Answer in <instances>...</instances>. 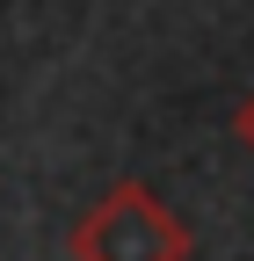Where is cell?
<instances>
[{
	"mask_svg": "<svg viewBox=\"0 0 254 261\" xmlns=\"http://www.w3.org/2000/svg\"><path fill=\"white\" fill-rule=\"evenodd\" d=\"M73 261H189V225L160 203V189L116 181L73 218Z\"/></svg>",
	"mask_w": 254,
	"mask_h": 261,
	"instance_id": "1",
	"label": "cell"
},
{
	"mask_svg": "<svg viewBox=\"0 0 254 261\" xmlns=\"http://www.w3.org/2000/svg\"><path fill=\"white\" fill-rule=\"evenodd\" d=\"M233 130H240V145L254 152V94H247V102H240V116H233Z\"/></svg>",
	"mask_w": 254,
	"mask_h": 261,
	"instance_id": "2",
	"label": "cell"
}]
</instances>
